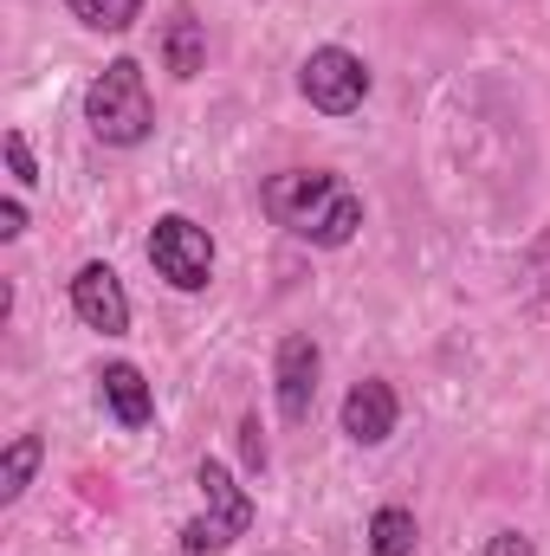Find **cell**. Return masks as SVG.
<instances>
[{"mask_svg":"<svg viewBox=\"0 0 550 556\" xmlns=\"http://www.w3.org/2000/svg\"><path fill=\"white\" fill-rule=\"evenodd\" d=\"M20 233H26V201L7 194V201H0V240H20Z\"/></svg>","mask_w":550,"mask_h":556,"instance_id":"2e32d148","label":"cell"},{"mask_svg":"<svg viewBox=\"0 0 550 556\" xmlns=\"http://www.w3.org/2000/svg\"><path fill=\"white\" fill-rule=\"evenodd\" d=\"M162 65L175 72V78H201L208 72V26H201V13L182 0L175 13H168V26H162Z\"/></svg>","mask_w":550,"mask_h":556,"instance_id":"9c48e42d","label":"cell"},{"mask_svg":"<svg viewBox=\"0 0 550 556\" xmlns=\"http://www.w3.org/2000/svg\"><path fill=\"white\" fill-rule=\"evenodd\" d=\"M39 459H46V440H39V433H13V440H7V453H0V505H20V498H26Z\"/></svg>","mask_w":550,"mask_h":556,"instance_id":"8fae6325","label":"cell"},{"mask_svg":"<svg viewBox=\"0 0 550 556\" xmlns=\"http://www.w3.org/2000/svg\"><path fill=\"white\" fill-rule=\"evenodd\" d=\"M65 7H72V20L91 26V33H130L142 20V0H65Z\"/></svg>","mask_w":550,"mask_h":556,"instance_id":"4fadbf2b","label":"cell"},{"mask_svg":"<svg viewBox=\"0 0 550 556\" xmlns=\"http://www.w3.org/2000/svg\"><path fill=\"white\" fill-rule=\"evenodd\" d=\"M414 544H421V525L409 505H383L370 518V556H414Z\"/></svg>","mask_w":550,"mask_h":556,"instance_id":"7c38bea8","label":"cell"},{"mask_svg":"<svg viewBox=\"0 0 550 556\" xmlns=\"http://www.w3.org/2000/svg\"><path fill=\"white\" fill-rule=\"evenodd\" d=\"M240 459H247V472H266V440H260V415L240 420Z\"/></svg>","mask_w":550,"mask_h":556,"instance_id":"9a60e30c","label":"cell"},{"mask_svg":"<svg viewBox=\"0 0 550 556\" xmlns=\"http://www.w3.org/2000/svg\"><path fill=\"white\" fill-rule=\"evenodd\" d=\"M486 556H532V538H525V531H499V538L486 544Z\"/></svg>","mask_w":550,"mask_h":556,"instance_id":"e0dca14e","label":"cell"},{"mask_svg":"<svg viewBox=\"0 0 550 556\" xmlns=\"http://www.w3.org/2000/svg\"><path fill=\"white\" fill-rule=\"evenodd\" d=\"M98 395H104V408L124 420V427H149V420H155V395H149V382H142L137 363H104Z\"/></svg>","mask_w":550,"mask_h":556,"instance_id":"30bf717a","label":"cell"},{"mask_svg":"<svg viewBox=\"0 0 550 556\" xmlns=\"http://www.w3.org/2000/svg\"><path fill=\"white\" fill-rule=\"evenodd\" d=\"M7 168H13V188H33L39 181V168H33V149L20 130H7Z\"/></svg>","mask_w":550,"mask_h":556,"instance_id":"5bb4252c","label":"cell"},{"mask_svg":"<svg viewBox=\"0 0 550 556\" xmlns=\"http://www.w3.org/2000/svg\"><path fill=\"white\" fill-rule=\"evenodd\" d=\"M317 369H324V356H317V343L311 337H285L278 343V363H273V382H278V415L291 420H311V408H317Z\"/></svg>","mask_w":550,"mask_h":556,"instance_id":"52a82bcc","label":"cell"},{"mask_svg":"<svg viewBox=\"0 0 550 556\" xmlns=\"http://www.w3.org/2000/svg\"><path fill=\"white\" fill-rule=\"evenodd\" d=\"M149 266H155V278H168L175 291H201L214 278V240H208V227H195L188 214H162L155 233H149Z\"/></svg>","mask_w":550,"mask_h":556,"instance_id":"5b68a950","label":"cell"},{"mask_svg":"<svg viewBox=\"0 0 550 556\" xmlns=\"http://www.w3.org/2000/svg\"><path fill=\"white\" fill-rule=\"evenodd\" d=\"M396 420H402V402H396V389L376 382V376L343 395V433H350L357 446H383V440L396 433Z\"/></svg>","mask_w":550,"mask_h":556,"instance_id":"ba28073f","label":"cell"},{"mask_svg":"<svg viewBox=\"0 0 550 556\" xmlns=\"http://www.w3.org/2000/svg\"><path fill=\"white\" fill-rule=\"evenodd\" d=\"M72 311H78V324L98 330V337H124V330H130L124 278L111 273L104 260H85V266H78V278H72Z\"/></svg>","mask_w":550,"mask_h":556,"instance_id":"8992f818","label":"cell"},{"mask_svg":"<svg viewBox=\"0 0 550 556\" xmlns=\"http://www.w3.org/2000/svg\"><path fill=\"white\" fill-rule=\"evenodd\" d=\"M201 492H208V511L182 525V556H221L234 551L247 531H253V492L227 472V459H201Z\"/></svg>","mask_w":550,"mask_h":556,"instance_id":"3957f363","label":"cell"},{"mask_svg":"<svg viewBox=\"0 0 550 556\" xmlns=\"http://www.w3.org/2000/svg\"><path fill=\"white\" fill-rule=\"evenodd\" d=\"M260 207L273 227H285L291 240L324 247V253H337L363 233V194L330 168H278L260 188Z\"/></svg>","mask_w":550,"mask_h":556,"instance_id":"6da1fadb","label":"cell"},{"mask_svg":"<svg viewBox=\"0 0 550 556\" xmlns=\"http://www.w3.org/2000/svg\"><path fill=\"white\" fill-rule=\"evenodd\" d=\"M298 91H304V104L317 117H357L363 98H370V65L350 46H317L298 65Z\"/></svg>","mask_w":550,"mask_h":556,"instance_id":"277c9868","label":"cell"},{"mask_svg":"<svg viewBox=\"0 0 550 556\" xmlns=\"http://www.w3.org/2000/svg\"><path fill=\"white\" fill-rule=\"evenodd\" d=\"M85 124L91 137L111 149H137L155 130V104H149V78L137 59H111L91 85H85Z\"/></svg>","mask_w":550,"mask_h":556,"instance_id":"7a4b0ae2","label":"cell"}]
</instances>
